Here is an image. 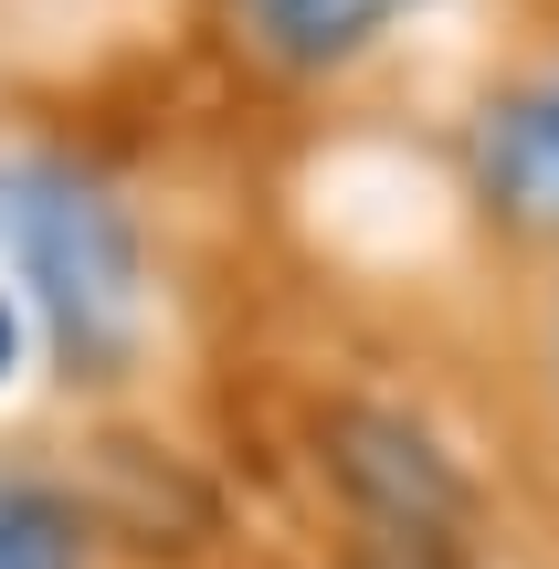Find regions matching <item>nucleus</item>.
Returning a JSON list of instances; mask_svg holds the SVG:
<instances>
[{
    "mask_svg": "<svg viewBox=\"0 0 559 569\" xmlns=\"http://www.w3.org/2000/svg\"><path fill=\"white\" fill-rule=\"evenodd\" d=\"M0 253L32 274V296L84 359H117L138 338V232L106 190L63 169H0Z\"/></svg>",
    "mask_w": 559,
    "mask_h": 569,
    "instance_id": "nucleus-1",
    "label": "nucleus"
},
{
    "mask_svg": "<svg viewBox=\"0 0 559 569\" xmlns=\"http://www.w3.org/2000/svg\"><path fill=\"white\" fill-rule=\"evenodd\" d=\"M338 475H349V496L370 507L380 549H455L465 528V486L443 475V453L422 443L412 422H391V411H338Z\"/></svg>",
    "mask_w": 559,
    "mask_h": 569,
    "instance_id": "nucleus-2",
    "label": "nucleus"
},
{
    "mask_svg": "<svg viewBox=\"0 0 559 569\" xmlns=\"http://www.w3.org/2000/svg\"><path fill=\"white\" fill-rule=\"evenodd\" d=\"M476 190L497 201V222L559 232V63L528 84H507L476 127Z\"/></svg>",
    "mask_w": 559,
    "mask_h": 569,
    "instance_id": "nucleus-3",
    "label": "nucleus"
},
{
    "mask_svg": "<svg viewBox=\"0 0 559 569\" xmlns=\"http://www.w3.org/2000/svg\"><path fill=\"white\" fill-rule=\"evenodd\" d=\"M401 11H422V0H232V21L253 32V53L296 63V74H317V63H349L359 42H380Z\"/></svg>",
    "mask_w": 559,
    "mask_h": 569,
    "instance_id": "nucleus-4",
    "label": "nucleus"
},
{
    "mask_svg": "<svg viewBox=\"0 0 559 569\" xmlns=\"http://www.w3.org/2000/svg\"><path fill=\"white\" fill-rule=\"evenodd\" d=\"M0 569H84V517L53 486L0 475Z\"/></svg>",
    "mask_w": 559,
    "mask_h": 569,
    "instance_id": "nucleus-5",
    "label": "nucleus"
},
{
    "mask_svg": "<svg viewBox=\"0 0 559 569\" xmlns=\"http://www.w3.org/2000/svg\"><path fill=\"white\" fill-rule=\"evenodd\" d=\"M21 327H32V317H21V296H11V284H0V380H11V369H21Z\"/></svg>",
    "mask_w": 559,
    "mask_h": 569,
    "instance_id": "nucleus-6",
    "label": "nucleus"
},
{
    "mask_svg": "<svg viewBox=\"0 0 559 569\" xmlns=\"http://www.w3.org/2000/svg\"><path fill=\"white\" fill-rule=\"evenodd\" d=\"M549 359H559V338H549Z\"/></svg>",
    "mask_w": 559,
    "mask_h": 569,
    "instance_id": "nucleus-7",
    "label": "nucleus"
}]
</instances>
